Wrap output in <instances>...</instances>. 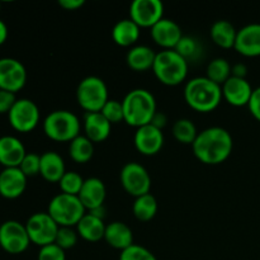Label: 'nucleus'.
<instances>
[{"label": "nucleus", "mask_w": 260, "mask_h": 260, "mask_svg": "<svg viewBox=\"0 0 260 260\" xmlns=\"http://www.w3.org/2000/svg\"><path fill=\"white\" fill-rule=\"evenodd\" d=\"M193 154L206 165H218L229 159L234 149L233 136L228 129L213 126L198 132L192 145Z\"/></svg>", "instance_id": "obj_1"}, {"label": "nucleus", "mask_w": 260, "mask_h": 260, "mask_svg": "<svg viewBox=\"0 0 260 260\" xmlns=\"http://www.w3.org/2000/svg\"><path fill=\"white\" fill-rule=\"evenodd\" d=\"M184 99L194 111L208 113L220 106L222 101V86L213 83L207 76H197L185 84Z\"/></svg>", "instance_id": "obj_2"}, {"label": "nucleus", "mask_w": 260, "mask_h": 260, "mask_svg": "<svg viewBox=\"0 0 260 260\" xmlns=\"http://www.w3.org/2000/svg\"><path fill=\"white\" fill-rule=\"evenodd\" d=\"M124 122L128 126L140 128L151 123L156 109V101L151 91L146 89H134L124 95L122 101Z\"/></svg>", "instance_id": "obj_3"}, {"label": "nucleus", "mask_w": 260, "mask_h": 260, "mask_svg": "<svg viewBox=\"0 0 260 260\" xmlns=\"http://www.w3.org/2000/svg\"><path fill=\"white\" fill-rule=\"evenodd\" d=\"M152 71L161 84L177 86L187 78L188 61L175 50H162L156 53Z\"/></svg>", "instance_id": "obj_4"}, {"label": "nucleus", "mask_w": 260, "mask_h": 260, "mask_svg": "<svg viewBox=\"0 0 260 260\" xmlns=\"http://www.w3.org/2000/svg\"><path fill=\"white\" fill-rule=\"evenodd\" d=\"M80 119L66 109L51 112L43 121V132L48 139L57 142H70L80 135Z\"/></svg>", "instance_id": "obj_5"}, {"label": "nucleus", "mask_w": 260, "mask_h": 260, "mask_svg": "<svg viewBox=\"0 0 260 260\" xmlns=\"http://www.w3.org/2000/svg\"><path fill=\"white\" fill-rule=\"evenodd\" d=\"M47 213L60 228H76L86 210L78 196L58 193L48 203Z\"/></svg>", "instance_id": "obj_6"}, {"label": "nucleus", "mask_w": 260, "mask_h": 260, "mask_svg": "<svg viewBox=\"0 0 260 260\" xmlns=\"http://www.w3.org/2000/svg\"><path fill=\"white\" fill-rule=\"evenodd\" d=\"M78 103L86 113L101 112L109 101L108 86L98 76H86L79 83L76 89Z\"/></svg>", "instance_id": "obj_7"}, {"label": "nucleus", "mask_w": 260, "mask_h": 260, "mask_svg": "<svg viewBox=\"0 0 260 260\" xmlns=\"http://www.w3.org/2000/svg\"><path fill=\"white\" fill-rule=\"evenodd\" d=\"M24 225L32 244L40 246V248L55 244V239L60 226L53 221V218L47 212L33 213Z\"/></svg>", "instance_id": "obj_8"}, {"label": "nucleus", "mask_w": 260, "mask_h": 260, "mask_svg": "<svg viewBox=\"0 0 260 260\" xmlns=\"http://www.w3.org/2000/svg\"><path fill=\"white\" fill-rule=\"evenodd\" d=\"M119 179L123 189L135 198L147 194L151 189V177L149 172L136 161L123 165L119 173Z\"/></svg>", "instance_id": "obj_9"}, {"label": "nucleus", "mask_w": 260, "mask_h": 260, "mask_svg": "<svg viewBox=\"0 0 260 260\" xmlns=\"http://www.w3.org/2000/svg\"><path fill=\"white\" fill-rule=\"evenodd\" d=\"M40 118L41 113L38 106L27 98L17 99L13 108L8 113L10 126L22 134L33 131L37 127Z\"/></svg>", "instance_id": "obj_10"}, {"label": "nucleus", "mask_w": 260, "mask_h": 260, "mask_svg": "<svg viewBox=\"0 0 260 260\" xmlns=\"http://www.w3.org/2000/svg\"><path fill=\"white\" fill-rule=\"evenodd\" d=\"M30 240L25 225L15 220H8L0 225V248L7 253L17 255L24 253Z\"/></svg>", "instance_id": "obj_11"}, {"label": "nucleus", "mask_w": 260, "mask_h": 260, "mask_svg": "<svg viewBox=\"0 0 260 260\" xmlns=\"http://www.w3.org/2000/svg\"><path fill=\"white\" fill-rule=\"evenodd\" d=\"M27 83V70L19 60L13 57L0 58V89L17 93Z\"/></svg>", "instance_id": "obj_12"}, {"label": "nucleus", "mask_w": 260, "mask_h": 260, "mask_svg": "<svg viewBox=\"0 0 260 260\" xmlns=\"http://www.w3.org/2000/svg\"><path fill=\"white\" fill-rule=\"evenodd\" d=\"M164 18V4L160 0H135L129 5V19L140 28H151Z\"/></svg>", "instance_id": "obj_13"}, {"label": "nucleus", "mask_w": 260, "mask_h": 260, "mask_svg": "<svg viewBox=\"0 0 260 260\" xmlns=\"http://www.w3.org/2000/svg\"><path fill=\"white\" fill-rule=\"evenodd\" d=\"M134 142L140 154L145 156H152L156 155L164 146V135L161 129L156 128L152 124H146L136 128Z\"/></svg>", "instance_id": "obj_14"}, {"label": "nucleus", "mask_w": 260, "mask_h": 260, "mask_svg": "<svg viewBox=\"0 0 260 260\" xmlns=\"http://www.w3.org/2000/svg\"><path fill=\"white\" fill-rule=\"evenodd\" d=\"M151 38L157 46L164 50H175L179 41L183 38V30L180 25L169 18H162L151 27Z\"/></svg>", "instance_id": "obj_15"}, {"label": "nucleus", "mask_w": 260, "mask_h": 260, "mask_svg": "<svg viewBox=\"0 0 260 260\" xmlns=\"http://www.w3.org/2000/svg\"><path fill=\"white\" fill-rule=\"evenodd\" d=\"M253 90L254 89L251 88L250 83L246 80V78L231 76L222 85V98L230 106L245 107L250 102Z\"/></svg>", "instance_id": "obj_16"}, {"label": "nucleus", "mask_w": 260, "mask_h": 260, "mask_svg": "<svg viewBox=\"0 0 260 260\" xmlns=\"http://www.w3.org/2000/svg\"><path fill=\"white\" fill-rule=\"evenodd\" d=\"M234 48L245 57L260 56V23H251L240 28Z\"/></svg>", "instance_id": "obj_17"}, {"label": "nucleus", "mask_w": 260, "mask_h": 260, "mask_svg": "<svg viewBox=\"0 0 260 260\" xmlns=\"http://www.w3.org/2000/svg\"><path fill=\"white\" fill-rule=\"evenodd\" d=\"M28 178L19 168H4L0 172V196L7 200H15L24 193Z\"/></svg>", "instance_id": "obj_18"}, {"label": "nucleus", "mask_w": 260, "mask_h": 260, "mask_svg": "<svg viewBox=\"0 0 260 260\" xmlns=\"http://www.w3.org/2000/svg\"><path fill=\"white\" fill-rule=\"evenodd\" d=\"M106 196L107 189L103 180L93 177L84 180L83 188H81L78 197L84 205L85 210L93 211L104 205Z\"/></svg>", "instance_id": "obj_19"}, {"label": "nucleus", "mask_w": 260, "mask_h": 260, "mask_svg": "<svg viewBox=\"0 0 260 260\" xmlns=\"http://www.w3.org/2000/svg\"><path fill=\"white\" fill-rule=\"evenodd\" d=\"M25 154L24 145L18 137H0V164L4 168H19Z\"/></svg>", "instance_id": "obj_20"}, {"label": "nucleus", "mask_w": 260, "mask_h": 260, "mask_svg": "<svg viewBox=\"0 0 260 260\" xmlns=\"http://www.w3.org/2000/svg\"><path fill=\"white\" fill-rule=\"evenodd\" d=\"M112 124L101 112H89L84 116V132L93 144L103 142L111 135Z\"/></svg>", "instance_id": "obj_21"}, {"label": "nucleus", "mask_w": 260, "mask_h": 260, "mask_svg": "<svg viewBox=\"0 0 260 260\" xmlns=\"http://www.w3.org/2000/svg\"><path fill=\"white\" fill-rule=\"evenodd\" d=\"M104 240L112 248L123 251L134 245V233L127 223L122 221H113L106 226Z\"/></svg>", "instance_id": "obj_22"}, {"label": "nucleus", "mask_w": 260, "mask_h": 260, "mask_svg": "<svg viewBox=\"0 0 260 260\" xmlns=\"http://www.w3.org/2000/svg\"><path fill=\"white\" fill-rule=\"evenodd\" d=\"M66 173L65 161L56 151H46L41 155L40 174L50 183H58Z\"/></svg>", "instance_id": "obj_23"}, {"label": "nucleus", "mask_w": 260, "mask_h": 260, "mask_svg": "<svg viewBox=\"0 0 260 260\" xmlns=\"http://www.w3.org/2000/svg\"><path fill=\"white\" fill-rule=\"evenodd\" d=\"M156 52L151 47L146 45H137L131 47V50L127 52L126 62L129 68L137 73H144L154 66Z\"/></svg>", "instance_id": "obj_24"}, {"label": "nucleus", "mask_w": 260, "mask_h": 260, "mask_svg": "<svg viewBox=\"0 0 260 260\" xmlns=\"http://www.w3.org/2000/svg\"><path fill=\"white\" fill-rule=\"evenodd\" d=\"M106 226L104 220L88 212L76 225V231H78V235L84 240L89 243H96L104 239Z\"/></svg>", "instance_id": "obj_25"}, {"label": "nucleus", "mask_w": 260, "mask_h": 260, "mask_svg": "<svg viewBox=\"0 0 260 260\" xmlns=\"http://www.w3.org/2000/svg\"><path fill=\"white\" fill-rule=\"evenodd\" d=\"M140 35H141L140 27L129 18L117 22L112 29V38L117 45L122 47H131V46L134 47L135 43L139 41Z\"/></svg>", "instance_id": "obj_26"}, {"label": "nucleus", "mask_w": 260, "mask_h": 260, "mask_svg": "<svg viewBox=\"0 0 260 260\" xmlns=\"http://www.w3.org/2000/svg\"><path fill=\"white\" fill-rule=\"evenodd\" d=\"M211 38L213 42L221 48H234L238 36V30L229 20H217L212 24L210 30Z\"/></svg>", "instance_id": "obj_27"}, {"label": "nucleus", "mask_w": 260, "mask_h": 260, "mask_svg": "<svg viewBox=\"0 0 260 260\" xmlns=\"http://www.w3.org/2000/svg\"><path fill=\"white\" fill-rule=\"evenodd\" d=\"M69 144V155L74 161L78 164L90 161L94 155V144L85 135H79Z\"/></svg>", "instance_id": "obj_28"}, {"label": "nucleus", "mask_w": 260, "mask_h": 260, "mask_svg": "<svg viewBox=\"0 0 260 260\" xmlns=\"http://www.w3.org/2000/svg\"><path fill=\"white\" fill-rule=\"evenodd\" d=\"M132 212H134V216L139 221H142V222L151 221L157 213L156 198L151 193L135 198Z\"/></svg>", "instance_id": "obj_29"}, {"label": "nucleus", "mask_w": 260, "mask_h": 260, "mask_svg": "<svg viewBox=\"0 0 260 260\" xmlns=\"http://www.w3.org/2000/svg\"><path fill=\"white\" fill-rule=\"evenodd\" d=\"M231 70H233V66L226 58L217 57L207 65V75L206 76L213 83L222 86L231 78Z\"/></svg>", "instance_id": "obj_30"}, {"label": "nucleus", "mask_w": 260, "mask_h": 260, "mask_svg": "<svg viewBox=\"0 0 260 260\" xmlns=\"http://www.w3.org/2000/svg\"><path fill=\"white\" fill-rule=\"evenodd\" d=\"M173 136L180 144L193 145L198 136L197 127L190 119L180 118L173 124Z\"/></svg>", "instance_id": "obj_31"}, {"label": "nucleus", "mask_w": 260, "mask_h": 260, "mask_svg": "<svg viewBox=\"0 0 260 260\" xmlns=\"http://www.w3.org/2000/svg\"><path fill=\"white\" fill-rule=\"evenodd\" d=\"M175 51L187 61H192L200 57L201 53H202V46L194 37L183 36V38L175 47Z\"/></svg>", "instance_id": "obj_32"}, {"label": "nucleus", "mask_w": 260, "mask_h": 260, "mask_svg": "<svg viewBox=\"0 0 260 260\" xmlns=\"http://www.w3.org/2000/svg\"><path fill=\"white\" fill-rule=\"evenodd\" d=\"M83 177L76 172H66L61 180L58 182L61 193L70 196H79L84 184Z\"/></svg>", "instance_id": "obj_33"}, {"label": "nucleus", "mask_w": 260, "mask_h": 260, "mask_svg": "<svg viewBox=\"0 0 260 260\" xmlns=\"http://www.w3.org/2000/svg\"><path fill=\"white\" fill-rule=\"evenodd\" d=\"M101 113L106 117L107 121L111 124L119 123V122H124V114H123V107H122V102L117 101V99H109L101 111Z\"/></svg>", "instance_id": "obj_34"}, {"label": "nucleus", "mask_w": 260, "mask_h": 260, "mask_svg": "<svg viewBox=\"0 0 260 260\" xmlns=\"http://www.w3.org/2000/svg\"><path fill=\"white\" fill-rule=\"evenodd\" d=\"M78 231L74 230L73 228H60L56 235L55 244L60 246L62 250H68V249H73L78 243Z\"/></svg>", "instance_id": "obj_35"}, {"label": "nucleus", "mask_w": 260, "mask_h": 260, "mask_svg": "<svg viewBox=\"0 0 260 260\" xmlns=\"http://www.w3.org/2000/svg\"><path fill=\"white\" fill-rule=\"evenodd\" d=\"M119 260H157L156 256L145 246L134 244L126 250L121 251Z\"/></svg>", "instance_id": "obj_36"}, {"label": "nucleus", "mask_w": 260, "mask_h": 260, "mask_svg": "<svg viewBox=\"0 0 260 260\" xmlns=\"http://www.w3.org/2000/svg\"><path fill=\"white\" fill-rule=\"evenodd\" d=\"M19 169L27 178L38 175L41 169V155L36 154V152H27L23 161L20 162Z\"/></svg>", "instance_id": "obj_37"}, {"label": "nucleus", "mask_w": 260, "mask_h": 260, "mask_svg": "<svg viewBox=\"0 0 260 260\" xmlns=\"http://www.w3.org/2000/svg\"><path fill=\"white\" fill-rule=\"evenodd\" d=\"M38 260H66L65 250L57 246L56 244H50L43 248H40L38 251Z\"/></svg>", "instance_id": "obj_38"}, {"label": "nucleus", "mask_w": 260, "mask_h": 260, "mask_svg": "<svg viewBox=\"0 0 260 260\" xmlns=\"http://www.w3.org/2000/svg\"><path fill=\"white\" fill-rule=\"evenodd\" d=\"M15 102H17V96H15L14 93L0 89V114L9 113Z\"/></svg>", "instance_id": "obj_39"}, {"label": "nucleus", "mask_w": 260, "mask_h": 260, "mask_svg": "<svg viewBox=\"0 0 260 260\" xmlns=\"http://www.w3.org/2000/svg\"><path fill=\"white\" fill-rule=\"evenodd\" d=\"M248 108L250 111L251 116L260 122V86L255 88L253 90V95H251L250 102L248 104Z\"/></svg>", "instance_id": "obj_40"}, {"label": "nucleus", "mask_w": 260, "mask_h": 260, "mask_svg": "<svg viewBox=\"0 0 260 260\" xmlns=\"http://www.w3.org/2000/svg\"><path fill=\"white\" fill-rule=\"evenodd\" d=\"M85 4L84 0H60L58 5L65 10H76Z\"/></svg>", "instance_id": "obj_41"}, {"label": "nucleus", "mask_w": 260, "mask_h": 260, "mask_svg": "<svg viewBox=\"0 0 260 260\" xmlns=\"http://www.w3.org/2000/svg\"><path fill=\"white\" fill-rule=\"evenodd\" d=\"M167 123H168L167 116H165V114L162 113V112L157 111L156 113H155L154 118H152L151 123H150V124H152V126H155V127H156V128L161 129V131H162V128H164V127L167 126Z\"/></svg>", "instance_id": "obj_42"}, {"label": "nucleus", "mask_w": 260, "mask_h": 260, "mask_svg": "<svg viewBox=\"0 0 260 260\" xmlns=\"http://www.w3.org/2000/svg\"><path fill=\"white\" fill-rule=\"evenodd\" d=\"M246 74H248V68L244 63H236L233 66L231 70V76H236V78H244L245 79Z\"/></svg>", "instance_id": "obj_43"}, {"label": "nucleus", "mask_w": 260, "mask_h": 260, "mask_svg": "<svg viewBox=\"0 0 260 260\" xmlns=\"http://www.w3.org/2000/svg\"><path fill=\"white\" fill-rule=\"evenodd\" d=\"M8 38V27L2 19H0V46L4 45Z\"/></svg>", "instance_id": "obj_44"}, {"label": "nucleus", "mask_w": 260, "mask_h": 260, "mask_svg": "<svg viewBox=\"0 0 260 260\" xmlns=\"http://www.w3.org/2000/svg\"><path fill=\"white\" fill-rule=\"evenodd\" d=\"M89 213H91V215H94V216H96V217L104 220V217H106V208H104V206H102V207L95 208V210L89 211Z\"/></svg>", "instance_id": "obj_45"}, {"label": "nucleus", "mask_w": 260, "mask_h": 260, "mask_svg": "<svg viewBox=\"0 0 260 260\" xmlns=\"http://www.w3.org/2000/svg\"><path fill=\"white\" fill-rule=\"evenodd\" d=\"M0 7H2V4H0Z\"/></svg>", "instance_id": "obj_46"}]
</instances>
